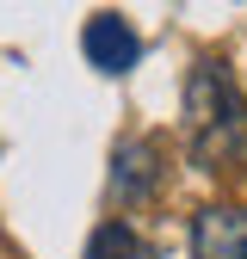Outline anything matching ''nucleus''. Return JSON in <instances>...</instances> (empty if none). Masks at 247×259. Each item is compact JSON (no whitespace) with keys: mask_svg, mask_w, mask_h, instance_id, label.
I'll return each mask as SVG.
<instances>
[{"mask_svg":"<svg viewBox=\"0 0 247 259\" xmlns=\"http://www.w3.org/2000/svg\"><path fill=\"white\" fill-rule=\"evenodd\" d=\"M241 105H247V99H241L235 74H229L216 56H198V62H192V74H185V136H204L210 123L235 117Z\"/></svg>","mask_w":247,"mask_h":259,"instance_id":"1","label":"nucleus"},{"mask_svg":"<svg viewBox=\"0 0 247 259\" xmlns=\"http://www.w3.org/2000/svg\"><path fill=\"white\" fill-rule=\"evenodd\" d=\"M80 56H87L99 74H130L136 62H142V37L130 31L124 13H93L87 31H80Z\"/></svg>","mask_w":247,"mask_h":259,"instance_id":"2","label":"nucleus"},{"mask_svg":"<svg viewBox=\"0 0 247 259\" xmlns=\"http://www.w3.org/2000/svg\"><path fill=\"white\" fill-rule=\"evenodd\" d=\"M161 185V142L154 136H124L111 148V198L117 204H148Z\"/></svg>","mask_w":247,"mask_h":259,"instance_id":"3","label":"nucleus"},{"mask_svg":"<svg viewBox=\"0 0 247 259\" xmlns=\"http://www.w3.org/2000/svg\"><path fill=\"white\" fill-rule=\"evenodd\" d=\"M192 259H247V210L204 204L192 216Z\"/></svg>","mask_w":247,"mask_h":259,"instance_id":"4","label":"nucleus"},{"mask_svg":"<svg viewBox=\"0 0 247 259\" xmlns=\"http://www.w3.org/2000/svg\"><path fill=\"white\" fill-rule=\"evenodd\" d=\"M80 259H154V247L130 229V222H105V229H93Z\"/></svg>","mask_w":247,"mask_h":259,"instance_id":"5","label":"nucleus"}]
</instances>
